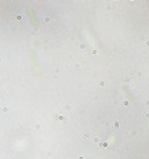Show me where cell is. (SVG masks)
I'll return each instance as SVG.
<instances>
[{
  "instance_id": "cell-4",
  "label": "cell",
  "mask_w": 149,
  "mask_h": 159,
  "mask_svg": "<svg viewBox=\"0 0 149 159\" xmlns=\"http://www.w3.org/2000/svg\"><path fill=\"white\" fill-rule=\"evenodd\" d=\"M88 136H89V134H88V133H87V134H84V135H82V138H84V139H87Z\"/></svg>"
},
{
  "instance_id": "cell-1",
  "label": "cell",
  "mask_w": 149,
  "mask_h": 159,
  "mask_svg": "<svg viewBox=\"0 0 149 159\" xmlns=\"http://www.w3.org/2000/svg\"><path fill=\"white\" fill-rule=\"evenodd\" d=\"M119 127H120V123H119L118 121H117V122H115V128H116V129H118Z\"/></svg>"
},
{
  "instance_id": "cell-8",
  "label": "cell",
  "mask_w": 149,
  "mask_h": 159,
  "mask_svg": "<svg viewBox=\"0 0 149 159\" xmlns=\"http://www.w3.org/2000/svg\"><path fill=\"white\" fill-rule=\"evenodd\" d=\"M64 109H66V110H70V107H69V105H66Z\"/></svg>"
},
{
  "instance_id": "cell-7",
  "label": "cell",
  "mask_w": 149,
  "mask_h": 159,
  "mask_svg": "<svg viewBox=\"0 0 149 159\" xmlns=\"http://www.w3.org/2000/svg\"><path fill=\"white\" fill-rule=\"evenodd\" d=\"M99 85H100V86H104V85H105V83H104V81H99Z\"/></svg>"
},
{
  "instance_id": "cell-12",
  "label": "cell",
  "mask_w": 149,
  "mask_h": 159,
  "mask_svg": "<svg viewBox=\"0 0 149 159\" xmlns=\"http://www.w3.org/2000/svg\"><path fill=\"white\" fill-rule=\"evenodd\" d=\"M146 44H147V46H149V40L147 41V42H146Z\"/></svg>"
},
{
  "instance_id": "cell-6",
  "label": "cell",
  "mask_w": 149,
  "mask_h": 159,
  "mask_svg": "<svg viewBox=\"0 0 149 159\" xmlns=\"http://www.w3.org/2000/svg\"><path fill=\"white\" fill-rule=\"evenodd\" d=\"M125 81L129 83V81H130V77H126V78H125Z\"/></svg>"
},
{
  "instance_id": "cell-3",
  "label": "cell",
  "mask_w": 149,
  "mask_h": 159,
  "mask_svg": "<svg viewBox=\"0 0 149 159\" xmlns=\"http://www.w3.org/2000/svg\"><path fill=\"white\" fill-rule=\"evenodd\" d=\"M50 21H51V19H50V18H48V17H47V18H44V22H45V23H49Z\"/></svg>"
},
{
  "instance_id": "cell-11",
  "label": "cell",
  "mask_w": 149,
  "mask_h": 159,
  "mask_svg": "<svg viewBox=\"0 0 149 159\" xmlns=\"http://www.w3.org/2000/svg\"><path fill=\"white\" fill-rule=\"evenodd\" d=\"M144 116H146L147 119H149V113H146V114H144Z\"/></svg>"
},
{
  "instance_id": "cell-10",
  "label": "cell",
  "mask_w": 149,
  "mask_h": 159,
  "mask_svg": "<svg viewBox=\"0 0 149 159\" xmlns=\"http://www.w3.org/2000/svg\"><path fill=\"white\" fill-rule=\"evenodd\" d=\"M7 110H8V109H7L6 107H4V108H2V111H7Z\"/></svg>"
},
{
  "instance_id": "cell-5",
  "label": "cell",
  "mask_w": 149,
  "mask_h": 159,
  "mask_svg": "<svg viewBox=\"0 0 149 159\" xmlns=\"http://www.w3.org/2000/svg\"><path fill=\"white\" fill-rule=\"evenodd\" d=\"M112 8H113V7H112V6H107V7H106V10H107V11H109V12H110V11H111V10H112Z\"/></svg>"
},
{
  "instance_id": "cell-2",
  "label": "cell",
  "mask_w": 149,
  "mask_h": 159,
  "mask_svg": "<svg viewBox=\"0 0 149 159\" xmlns=\"http://www.w3.org/2000/svg\"><path fill=\"white\" fill-rule=\"evenodd\" d=\"M123 104H124L125 107H129V105H130V103H129L128 100H124V103H123Z\"/></svg>"
},
{
  "instance_id": "cell-9",
  "label": "cell",
  "mask_w": 149,
  "mask_h": 159,
  "mask_svg": "<svg viewBox=\"0 0 149 159\" xmlns=\"http://www.w3.org/2000/svg\"><path fill=\"white\" fill-rule=\"evenodd\" d=\"M17 21H22V16H17Z\"/></svg>"
}]
</instances>
